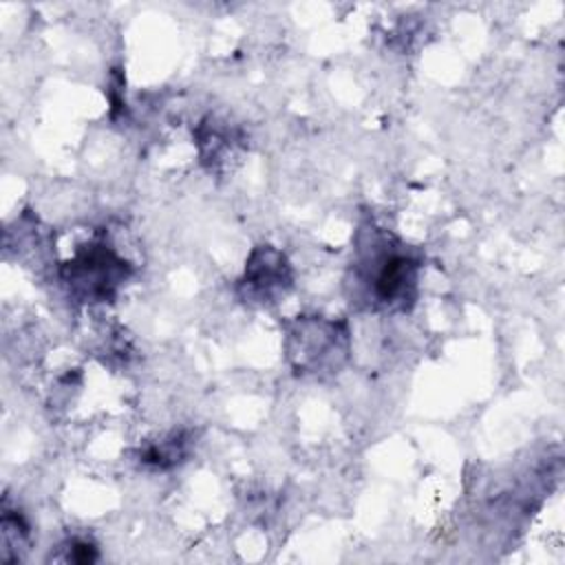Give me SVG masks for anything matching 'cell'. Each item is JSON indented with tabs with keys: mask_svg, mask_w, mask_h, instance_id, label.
Masks as SVG:
<instances>
[{
	"mask_svg": "<svg viewBox=\"0 0 565 565\" xmlns=\"http://www.w3.org/2000/svg\"><path fill=\"white\" fill-rule=\"evenodd\" d=\"M353 265V296L373 309H408L417 291L422 260L402 241L382 230L371 232V247H358Z\"/></svg>",
	"mask_w": 565,
	"mask_h": 565,
	"instance_id": "obj_1",
	"label": "cell"
},
{
	"mask_svg": "<svg viewBox=\"0 0 565 565\" xmlns=\"http://www.w3.org/2000/svg\"><path fill=\"white\" fill-rule=\"evenodd\" d=\"M128 274L130 265L102 241L84 245L62 267V278L68 289L86 302H104L113 298Z\"/></svg>",
	"mask_w": 565,
	"mask_h": 565,
	"instance_id": "obj_2",
	"label": "cell"
},
{
	"mask_svg": "<svg viewBox=\"0 0 565 565\" xmlns=\"http://www.w3.org/2000/svg\"><path fill=\"white\" fill-rule=\"evenodd\" d=\"M305 331L311 335V344L296 340L294 344V355H296V366L305 373H318L324 371L327 364L340 362L347 353V331L340 333L338 322H324V320H300Z\"/></svg>",
	"mask_w": 565,
	"mask_h": 565,
	"instance_id": "obj_3",
	"label": "cell"
},
{
	"mask_svg": "<svg viewBox=\"0 0 565 565\" xmlns=\"http://www.w3.org/2000/svg\"><path fill=\"white\" fill-rule=\"evenodd\" d=\"M241 285L247 289L245 296L258 302H267L278 294H285L291 285V271L285 256L267 245L258 247L245 267Z\"/></svg>",
	"mask_w": 565,
	"mask_h": 565,
	"instance_id": "obj_4",
	"label": "cell"
},
{
	"mask_svg": "<svg viewBox=\"0 0 565 565\" xmlns=\"http://www.w3.org/2000/svg\"><path fill=\"white\" fill-rule=\"evenodd\" d=\"M181 457H185V441L181 437H172V439L159 441L154 446H148L141 452V461L143 463H152L157 468L174 466L177 461H181Z\"/></svg>",
	"mask_w": 565,
	"mask_h": 565,
	"instance_id": "obj_5",
	"label": "cell"
},
{
	"mask_svg": "<svg viewBox=\"0 0 565 565\" xmlns=\"http://www.w3.org/2000/svg\"><path fill=\"white\" fill-rule=\"evenodd\" d=\"M97 547L95 543L86 541V539H71L66 543V554H64V561L68 563H93L97 561Z\"/></svg>",
	"mask_w": 565,
	"mask_h": 565,
	"instance_id": "obj_6",
	"label": "cell"
}]
</instances>
